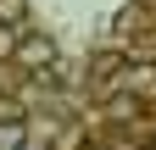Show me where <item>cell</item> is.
<instances>
[{"label": "cell", "mask_w": 156, "mask_h": 150, "mask_svg": "<svg viewBox=\"0 0 156 150\" xmlns=\"http://www.w3.org/2000/svg\"><path fill=\"white\" fill-rule=\"evenodd\" d=\"M11 56L23 67H56V39L50 33H23V39L11 45Z\"/></svg>", "instance_id": "1"}, {"label": "cell", "mask_w": 156, "mask_h": 150, "mask_svg": "<svg viewBox=\"0 0 156 150\" xmlns=\"http://www.w3.org/2000/svg\"><path fill=\"white\" fill-rule=\"evenodd\" d=\"M23 150H28V145H23Z\"/></svg>", "instance_id": "4"}, {"label": "cell", "mask_w": 156, "mask_h": 150, "mask_svg": "<svg viewBox=\"0 0 156 150\" xmlns=\"http://www.w3.org/2000/svg\"><path fill=\"white\" fill-rule=\"evenodd\" d=\"M0 22H6V28H23L28 22V0H0Z\"/></svg>", "instance_id": "3"}, {"label": "cell", "mask_w": 156, "mask_h": 150, "mask_svg": "<svg viewBox=\"0 0 156 150\" xmlns=\"http://www.w3.org/2000/svg\"><path fill=\"white\" fill-rule=\"evenodd\" d=\"M28 128H23V111L17 106H0V150H23Z\"/></svg>", "instance_id": "2"}]
</instances>
